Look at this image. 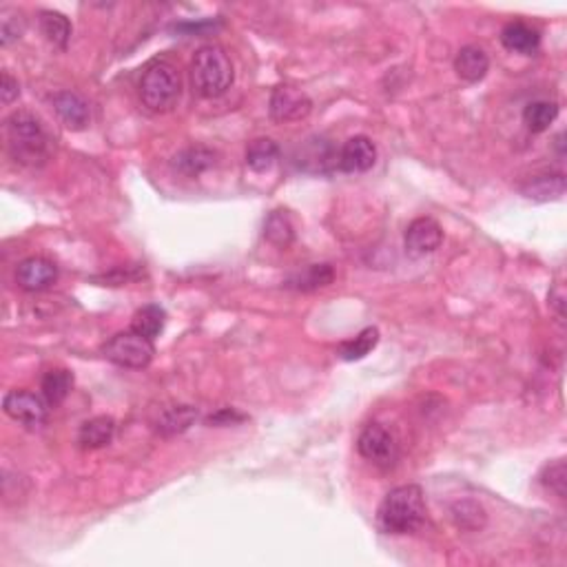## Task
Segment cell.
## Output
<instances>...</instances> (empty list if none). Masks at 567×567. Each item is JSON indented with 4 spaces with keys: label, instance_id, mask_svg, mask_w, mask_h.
<instances>
[{
    "label": "cell",
    "instance_id": "6da1fadb",
    "mask_svg": "<svg viewBox=\"0 0 567 567\" xmlns=\"http://www.w3.org/2000/svg\"><path fill=\"white\" fill-rule=\"evenodd\" d=\"M4 129H7L9 155L18 164L43 167L47 163L52 154V140L38 118L27 112H16L9 115Z\"/></svg>",
    "mask_w": 567,
    "mask_h": 567
},
{
    "label": "cell",
    "instance_id": "7a4b0ae2",
    "mask_svg": "<svg viewBox=\"0 0 567 567\" xmlns=\"http://www.w3.org/2000/svg\"><path fill=\"white\" fill-rule=\"evenodd\" d=\"M379 528L386 534H413L426 521V501L419 486H399L381 501Z\"/></svg>",
    "mask_w": 567,
    "mask_h": 567
},
{
    "label": "cell",
    "instance_id": "3957f363",
    "mask_svg": "<svg viewBox=\"0 0 567 567\" xmlns=\"http://www.w3.org/2000/svg\"><path fill=\"white\" fill-rule=\"evenodd\" d=\"M233 80V63L220 45L197 49L191 63V82L202 98H220L230 89Z\"/></svg>",
    "mask_w": 567,
    "mask_h": 567
},
{
    "label": "cell",
    "instance_id": "277c9868",
    "mask_svg": "<svg viewBox=\"0 0 567 567\" xmlns=\"http://www.w3.org/2000/svg\"><path fill=\"white\" fill-rule=\"evenodd\" d=\"M182 94L179 71L169 60H154L140 78V100L149 112L167 113Z\"/></svg>",
    "mask_w": 567,
    "mask_h": 567
},
{
    "label": "cell",
    "instance_id": "5b68a950",
    "mask_svg": "<svg viewBox=\"0 0 567 567\" xmlns=\"http://www.w3.org/2000/svg\"><path fill=\"white\" fill-rule=\"evenodd\" d=\"M104 359L120 368H131V371H142L154 362L155 346L154 341L138 335L136 330H122L115 333L107 344L103 346Z\"/></svg>",
    "mask_w": 567,
    "mask_h": 567
},
{
    "label": "cell",
    "instance_id": "8992f818",
    "mask_svg": "<svg viewBox=\"0 0 567 567\" xmlns=\"http://www.w3.org/2000/svg\"><path fill=\"white\" fill-rule=\"evenodd\" d=\"M3 410L7 417L22 426L38 428L49 417V401L29 390H9L3 399Z\"/></svg>",
    "mask_w": 567,
    "mask_h": 567
},
{
    "label": "cell",
    "instance_id": "52a82bcc",
    "mask_svg": "<svg viewBox=\"0 0 567 567\" xmlns=\"http://www.w3.org/2000/svg\"><path fill=\"white\" fill-rule=\"evenodd\" d=\"M271 115L278 122H297L313 112V100L295 85H279L271 94Z\"/></svg>",
    "mask_w": 567,
    "mask_h": 567
},
{
    "label": "cell",
    "instance_id": "ba28073f",
    "mask_svg": "<svg viewBox=\"0 0 567 567\" xmlns=\"http://www.w3.org/2000/svg\"><path fill=\"white\" fill-rule=\"evenodd\" d=\"M357 450L372 463H393L397 456V441L381 423H368L357 437Z\"/></svg>",
    "mask_w": 567,
    "mask_h": 567
},
{
    "label": "cell",
    "instance_id": "9c48e42d",
    "mask_svg": "<svg viewBox=\"0 0 567 567\" xmlns=\"http://www.w3.org/2000/svg\"><path fill=\"white\" fill-rule=\"evenodd\" d=\"M405 251L414 257L430 255L444 242V229L432 218H417L405 229Z\"/></svg>",
    "mask_w": 567,
    "mask_h": 567
},
{
    "label": "cell",
    "instance_id": "30bf717a",
    "mask_svg": "<svg viewBox=\"0 0 567 567\" xmlns=\"http://www.w3.org/2000/svg\"><path fill=\"white\" fill-rule=\"evenodd\" d=\"M58 266L47 257H27L16 266V282L22 290L29 293H40L56 284Z\"/></svg>",
    "mask_w": 567,
    "mask_h": 567
},
{
    "label": "cell",
    "instance_id": "8fae6325",
    "mask_svg": "<svg viewBox=\"0 0 567 567\" xmlns=\"http://www.w3.org/2000/svg\"><path fill=\"white\" fill-rule=\"evenodd\" d=\"M377 163V146L372 145L371 138L354 136L346 140L338 154V167L346 173H363L371 171Z\"/></svg>",
    "mask_w": 567,
    "mask_h": 567
},
{
    "label": "cell",
    "instance_id": "7c38bea8",
    "mask_svg": "<svg viewBox=\"0 0 567 567\" xmlns=\"http://www.w3.org/2000/svg\"><path fill=\"white\" fill-rule=\"evenodd\" d=\"M54 109H56L64 127L71 129V131H82L91 120L87 100L82 96L73 94V91H60V94L54 96Z\"/></svg>",
    "mask_w": 567,
    "mask_h": 567
},
{
    "label": "cell",
    "instance_id": "4fadbf2b",
    "mask_svg": "<svg viewBox=\"0 0 567 567\" xmlns=\"http://www.w3.org/2000/svg\"><path fill=\"white\" fill-rule=\"evenodd\" d=\"M501 43L508 52L521 54V56H532L538 49V43H541V36L534 27L525 25V22L514 21L508 22L501 31Z\"/></svg>",
    "mask_w": 567,
    "mask_h": 567
},
{
    "label": "cell",
    "instance_id": "5bb4252c",
    "mask_svg": "<svg viewBox=\"0 0 567 567\" xmlns=\"http://www.w3.org/2000/svg\"><path fill=\"white\" fill-rule=\"evenodd\" d=\"M488 69H490V58L483 52L479 45H465L459 49L454 58V71L456 76L463 78L465 82H479L486 78Z\"/></svg>",
    "mask_w": 567,
    "mask_h": 567
},
{
    "label": "cell",
    "instance_id": "9a60e30c",
    "mask_svg": "<svg viewBox=\"0 0 567 567\" xmlns=\"http://www.w3.org/2000/svg\"><path fill=\"white\" fill-rule=\"evenodd\" d=\"M115 435V421L107 414H100V417L89 419L80 426V432H78V444L87 450H98L104 448L113 441Z\"/></svg>",
    "mask_w": 567,
    "mask_h": 567
},
{
    "label": "cell",
    "instance_id": "2e32d148",
    "mask_svg": "<svg viewBox=\"0 0 567 567\" xmlns=\"http://www.w3.org/2000/svg\"><path fill=\"white\" fill-rule=\"evenodd\" d=\"M213 164H215V151L202 145L182 149L173 158V169L179 171V173L188 175V178H196V175L204 173V171H209Z\"/></svg>",
    "mask_w": 567,
    "mask_h": 567
},
{
    "label": "cell",
    "instance_id": "e0dca14e",
    "mask_svg": "<svg viewBox=\"0 0 567 567\" xmlns=\"http://www.w3.org/2000/svg\"><path fill=\"white\" fill-rule=\"evenodd\" d=\"M164 324H167V313H164L163 306L158 304H146L140 311H136L131 320V330H136L142 338L154 341L155 338H160L164 330Z\"/></svg>",
    "mask_w": 567,
    "mask_h": 567
},
{
    "label": "cell",
    "instance_id": "ac0fdd59",
    "mask_svg": "<svg viewBox=\"0 0 567 567\" xmlns=\"http://www.w3.org/2000/svg\"><path fill=\"white\" fill-rule=\"evenodd\" d=\"M333 279H335L333 266L330 264H311L308 269L295 273L293 278L286 282V286H288V288L304 290V293H308V290L326 288V286L333 284Z\"/></svg>",
    "mask_w": 567,
    "mask_h": 567
},
{
    "label": "cell",
    "instance_id": "d6986e66",
    "mask_svg": "<svg viewBox=\"0 0 567 567\" xmlns=\"http://www.w3.org/2000/svg\"><path fill=\"white\" fill-rule=\"evenodd\" d=\"M38 18L45 38H47L54 47L67 49L69 38H71V22H69V18L60 12H52V9H43Z\"/></svg>",
    "mask_w": 567,
    "mask_h": 567
},
{
    "label": "cell",
    "instance_id": "ffe728a7",
    "mask_svg": "<svg viewBox=\"0 0 567 567\" xmlns=\"http://www.w3.org/2000/svg\"><path fill=\"white\" fill-rule=\"evenodd\" d=\"M279 146L271 138H257L246 146V167L255 173H264L278 163Z\"/></svg>",
    "mask_w": 567,
    "mask_h": 567
},
{
    "label": "cell",
    "instance_id": "44dd1931",
    "mask_svg": "<svg viewBox=\"0 0 567 567\" xmlns=\"http://www.w3.org/2000/svg\"><path fill=\"white\" fill-rule=\"evenodd\" d=\"M525 197L529 200H556L565 193V178L561 173H543L529 179L528 187L523 188Z\"/></svg>",
    "mask_w": 567,
    "mask_h": 567
},
{
    "label": "cell",
    "instance_id": "7402d4cb",
    "mask_svg": "<svg viewBox=\"0 0 567 567\" xmlns=\"http://www.w3.org/2000/svg\"><path fill=\"white\" fill-rule=\"evenodd\" d=\"M450 516L456 523V528L461 529H481L486 525V510H483L481 504L472 499H463V501H456V504L450 505Z\"/></svg>",
    "mask_w": 567,
    "mask_h": 567
},
{
    "label": "cell",
    "instance_id": "603a6c76",
    "mask_svg": "<svg viewBox=\"0 0 567 567\" xmlns=\"http://www.w3.org/2000/svg\"><path fill=\"white\" fill-rule=\"evenodd\" d=\"M196 419L197 410L193 408V405H175V408L167 410V413L158 419V432L164 437L179 435V432L188 430Z\"/></svg>",
    "mask_w": 567,
    "mask_h": 567
},
{
    "label": "cell",
    "instance_id": "cb8c5ba5",
    "mask_svg": "<svg viewBox=\"0 0 567 567\" xmlns=\"http://www.w3.org/2000/svg\"><path fill=\"white\" fill-rule=\"evenodd\" d=\"M73 388V375L64 368L49 371L43 377V397L49 401V405H60L69 397Z\"/></svg>",
    "mask_w": 567,
    "mask_h": 567
},
{
    "label": "cell",
    "instance_id": "d4e9b609",
    "mask_svg": "<svg viewBox=\"0 0 567 567\" xmlns=\"http://www.w3.org/2000/svg\"><path fill=\"white\" fill-rule=\"evenodd\" d=\"M264 238L279 248H286L293 244L295 227H293V222H290V218L286 211H273V213L266 218Z\"/></svg>",
    "mask_w": 567,
    "mask_h": 567
},
{
    "label": "cell",
    "instance_id": "484cf974",
    "mask_svg": "<svg viewBox=\"0 0 567 567\" xmlns=\"http://www.w3.org/2000/svg\"><path fill=\"white\" fill-rule=\"evenodd\" d=\"M559 115V107L556 103H547V100H537V103H529L523 112V122L529 131L541 133L550 127L552 122Z\"/></svg>",
    "mask_w": 567,
    "mask_h": 567
},
{
    "label": "cell",
    "instance_id": "4316f807",
    "mask_svg": "<svg viewBox=\"0 0 567 567\" xmlns=\"http://www.w3.org/2000/svg\"><path fill=\"white\" fill-rule=\"evenodd\" d=\"M377 341H379V330L363 329L354 339L344 341V344L339 346L338 353L344 362H359V359H363L372 348H375Z\"/></svg>",
    "mask_w": 567,
    "mask_h": 567
},
{
    "label": "cell",
    "instance_id": "83f0119b",
    "mask_svg": "<svg viewBox=\"0 0 567 567\" xmlns=\"http://www.w3.org/2000/svg\"><path fill=\"white\" fill-rule=\"evenodd\" d=\"M27 29V21L22 12L16 7H3L0 9V43L3 47H9L12 43L22 38Z\"/></svg>",
    "mask_w": 567,
    "mask_h": 567
},
{
    "label": "cell",
    "instance_id": "f1b7e54d",
    "mask_svg": "<svg viewBox=\"0 0 567 567\" xmlns=\"http://www.w3.org/2000/svg\"><path fill=\"white\" fill-rule=\"evenodd\" d=\"M541 483L547 488L550 492H554L559 499H565L567 490V470H565V461L559 459L554 461V463L546 465V470H543L541 474Z\"/></svg>",
    "mask_w": 567,
    "mask_h": 567
},
{
    "label": "cell",
    "instance_id": "f546056e",
    "mask_svg": "<svg viewBox=\"0 0 567 567\" xmlns=\"http://www.w3.org/2000/svg\"><path fill=\"white\" fill-rule=\"evenodd\" d=\"M18 96H21L18 80L9 71H3V80H0V98H3V104H12Z\"/></svg>",
    "mask_w": 567,
    "mask_h": 567
},
{
    "label": "cell",
    "instance_id": "4dcf8cb0",
    "mask_svg": "<svg viewBox=\"0 0 567 567\" xmlns=\"http://www.w3.org/2000/svg\"><path fill=\"white\" fill-rule=\"evenodd\" d=\"M244 419L246 417L239 413H235L233 408H224V410H220V413L211 414V417L206 419V423H209V426H230V423L244 421Z\"/></svg>",
    "mask_w": 567,
    "mask_h": 567
}]
</instances>
